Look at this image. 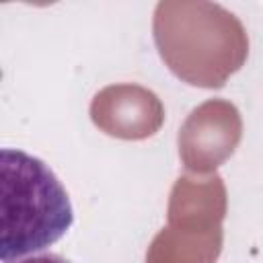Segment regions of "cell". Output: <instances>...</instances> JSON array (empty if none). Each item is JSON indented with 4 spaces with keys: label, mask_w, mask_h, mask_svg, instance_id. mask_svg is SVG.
I'll return each mask as SVG.
<instances>
[{
    "label": "cell",
    "mask_w": 263,
    "mask_h": 263,
    "mask_svg": "<svg viewBox=\"0 0 263 263\" xmlns=\"http://www.w3.org/2000/svg\"><path fill=\"white\" fill-rule=\"evenodd\" d=\"M8 263H72L70 259L58 255V253H35V255H27V257H21V259H14V261H8Z\"/></svg>",
    "instance_id": "cell-2"
},
{
    "label": "cell",
    "mask_w": 263,
    "mask_h": 263,
    "mask_svg": "<svg viewBox=\"0 0 263 263\" xmlns=\"http://www.w3.org/2000/svg\"><path fill=\"white\" fill-rule=\"evenodd\" d=\"M0 259L43 253L74 224L70 195L41 158L16 148L0 152Z\"/></svg>",
    "instance_id": "cell-1"
}]
</instances>
